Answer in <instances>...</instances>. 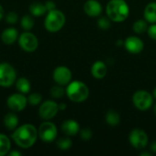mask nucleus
<instances>
[{
    "mask_svg": "<svg viewBox=\"0 0 156 156\" xmlns=\"http://www.w3.org/2000/svg\"><path fill=\"white\" fill-rule=\"evenodd\" d=\"M44 4H45L46 9H47V11H48V12L52 11V10H54V9H56V4H55V2H54V1H52V0H48V1H47V2H45Z\"/></svg>",
    "mask_w": 156,
    "mask_h": 156,
    "instance_id": "473e14b6",
    "label": "nucleus"
},
{
    "mask_svg": "<svg viewBox=\"0 0 156 156\" xmlns=\"http://www.w3.org/2000/svg\"><path fill=\"white\" fill-rule=\"evenodd\" d=\"M150 149H151L152 153H154V154H156V141L153 142V143L151 144V145H150Z\"/></svg>",
    "mask_w": 156,
    "mask_h": 156,
    "instance_id": "f704fd0d",
    "label": "nucleus"
},
{
    "mask_svg": "<svg viewBox=\"0 0 156 156\" xmlns=\"http://www.w3.org/2000/svg\"><path fill=\"white\" fill-rule=\"evenodd\" d=\"M133 103L138 110L147 111L154 103L153 94L144 90H137L133 96Z\"/></svg>",
    "mask_w": 156,
    "mask_h": 156,
    "instance_id": "0eeeda50",
    "label": "nucleus"
},
{
    "mask_svg": "<svg viewBox=\"0 0 156 156\" xmlns=\"http://www.w3.org/2000/svg\"><path fill=\"white\" fill-rule=\"evenodd\" d=\"M4 18L6 23H8L10 25H14L18 21V15L16 12L11 11V12H8L6 15H5Z\"/></svg>",
    "mask_w": 156,
    "mask_h": 156,
    "instance_id": "c756f323",
    "label": "nucleus"
},
{
    "mask_svg": "<svg viewBox=\"0 0 156 156\" xmlns=\"http://www.w3.org/2000/svg\"><path fill=\"white\" fill-rule=\"evenodd\" d=\"M90 71H91V75L93 76V78L97 80H101L107 74V66L103 61L97 60L93 63L90 69Z\"/></svg>",
    "mask_w": 156,
    "mask_h": 156,
    "instance_id": "f3484780",
    "label": "nucleus"
},
{
    "mask_svg": "<svg viewBox=\"0 0 156 156\" xmlns=\"http://www.w3.org/2000/svg\"><path fill=\"white\" fill-rule=\"evenodd\" d=\"M106 14L113 22H123L130 14V8L125 0H111L106 5Z\"/></svg>",
    "mask_w": 156,
    "mask_h": 156,
    "instance_id": "f03ea898",
    "label": "nucleus"
},
{
    "mask_svg": "<svg viewBox=\"0 0 156 156\" xmlns=\"http://www.w3.org/2000/svg\"><path fill=\"white\" fill-rule=\"evenodd\" d=\"M65 94H66V90L61 85L58 84L50 89V95L54 99H61Z\"/></svg>",
    "mask_w": 156,
    "mask_h": 156,
    "instance_id": "a878e982",
    "label": "nucleus"
},
{
    "mask_svg": "<svg viewBox=\"0 0 156 156\" xmlns=\"http://www.w3.org/2000/svg\"><path fill=\"white\" fill-rule=\"evenodd\" d=\"M72 79V73L70 69L66 66H58L53 71L54 81L61 86H67Z\"/></svg>",
    "mask_w": 156,
    "mask_h": 156,
    "instance_id": "f8f14e48",
    "label": "nucleus"
},
{
    "mask_svg": "<svg viewBox=\"0 0 156 156\" xmlns=\"http://www.w3.org/2000/svg\"><path fill=\"white\" fill-rule=\"evenodd\" d=\"M131 145L137 150H143L148 145V135L141 129H134L129 134Z\"/></svg>",
    "mask_w": 156,
    "mask_h": 156,
    "instance_id": "9d476101",
    "label": "nucleus"
},
{
    "mask_svg": "<svg viewBox=\"0 0 156 156\" xmlns=\"http://www.w3.org/2000/svg\"><path fill=\"white\" fill-rule=\"evenodd\" d=\"M66 108H67V104H66V103L61 102V103L58 104V109H59V111H64V110H66Z\"/></svg>",
    "mask_w": 156,
    "mask_h": 156,
    "instance_id": "e433bc0d",
    "label": "nucleus"
},
{
    "mask_svg": "<svg viewBox=\"0 0 156 156\" xmlns=\"http://www.w3.org/2000/svg\"><path fill=\"white\" fill-rule=\"evenodd\" d=\"M57 146L58 147L59 150L61 151H68L71 148L72 146V142L69 139V137H63L60 138L58 142H57Z\"/></svg>",
    "mask_w": 156,
    "mask_h": 156,
    "instance_id": "bb28decb",
    "label": "nucleus"
},
{
    "mask_svg": "<svg viewBox=\"0 0 156 156\" xmlns=\"http://www.w3.org/2000/svg\"><path fill=\"white\" fill-rule=\"evenodd\" d=\"M153 97H154V99H155L156 100V88H154V92H153Z\"/></svg>",
    "mask_w": 156,
    "mask_h": 156,
    "instance_id": "4c0bfd02",
    "label": "nucleus"
},
{
    "mask_svg": "<svg viewBox=\"0 0 156 156\" xmlns=\"http://www.w3.org/2000/svg\"><path fill=\"white\" fill-rule=\"evenodd\" d=\"M66 95L71 101L80 103L85 101L88 99L90 95V90L88 86L84 82L74 80L70 81L67 85Z\"/></svg>",
    "mask_w": 156,
    "mask_h": 156,
    "instance_id": "7ed1b4c3",
    "label": "nucleus"
},
{
    "mask_svg": "<svg viewBox=\"0 0 156 156\" xmlns=\"http://www.w3.org/2000/svg\"><path fill=\"white\" fill-rule=\"evenodd\" d=\"M111 24H112V20L107 16H100L98 18L97 21V25L101 29L103 30H107L111 27Z\"/></svg>",
    "mask_w": 156,
    "mask_h": 156,
    "instance_id": "c85d7f7f",
    "label": "nucleus"
},
{
    "mask_svg": "<svg viewBox=\"0 0 156 156\" xmlns=\"http://www.w3.org/2000/svg\"><path fill=\"white\" fill-rule=\"evenodd\" d=\"M80 138L84 141H89L92 137V132L89 128H84L80 131Z\"/></svg>",
    "mask_w": 156,
    "mask_h": 156,
    "instance_id": "7c9ffc66",
    "label": "nucleus"
},
{
    "mask_svg": "<svg viewBox=\"0 0 156 156\" xmlns=\"http://www.w3.org/2000/svg\"><path fill=\"white\" fill-rule=\"evenodd\" d=\"M37 132L39 139L47 144L54 142L58 136V129L56 125L49 121L43 122L39 125Z\"/></svg>",
    "mask_w": 156,
    "mask_h": 156,
    "instance_id": "423d86ee",
    "label": "nucleus"
},
{
    "mask_svg": "<svg viewBox=\"0 0 156 156\" xmlns=\"http://www.w3.org/2000/svg\"><path fill=\"white\" fill-rule=\"evenodd\" d=\"M16 80V71L15 68L6 62L0 63V86L4 88L11 87Z\"/></svg>",
    "mask_w": 156,
    "mask_h": 156,
    "instance_id": "39448f33",
    "label": "nucleus"
},
{
    "mask_svg": "<svg viewBox=\"0 0 156 156\" xmlns=\"http://www.w3.org/2000/svg\"><path fill=\"white\" fill-rule=\"evenodd\" d=\"M65 23H66V16L64 13L56 8L47 13L44 21V26L48 32L56 33L64 27Z\"/></svg>",
    "mask_w": 156,
    "mask_h": 156,
    "instance_id": "20e7f679",
    "label": "nucleus"
},
{
    "mask_svg": "<svg viewBox=\"0 0 156 156\" xmlns=\"http://www.w3.org/2000/svg\"><path fill=\"white\" fill-rule=\"evenodd\" d=\"M147 33H148V36H149L153 40H156V23L152 24L150 27H148Z\"/></svg>",
    "mask_w": 156,
    "mask_h": 156,
    "instance_id": "2f4dec72",
    "label": "nucleus"
},
{
    "mask_svg": "<svg viewBox=\"0 0 156 156\" xmlns=\"http://www.w3.org/2000/svg\"><path fill=\"white\" fill-rule=\"evenodd\" d=\"M18 45L26 52H34L38 47L37 37L29 31L21 33L18 37Z\"/></svg>",
    "mask_w": 156,
    "mask_h": 156,
    "instance_id": "6e6552de",
    "label": "nucleus"
},
{
    "mask_svg": "<svg viewBox=\"0 0 156 156\" xmlns=\"http://www.w3.org/2000/svg\"><path fill=\"white\" fill-rule=\"evenodd\" d=\"M19 37L18 31L16 28L10 27L5 28L1 33V40L5 45H12L16 41H17Z\"/></svg>",
    "mask_w": 156,
    "mask_h": 156,
    "instance_id": "dca6fc26",
    "label": "nucleus"
},
{
    "mask_svg": "<svg viewBox=\"0 0 156 156\" xmlns=\"http://www.w3.org/2000/svg\"><path fill=\"white\" fill-rule=\"evenodd\" d=\"M18 123H19L18 117L14 112H8V113H6L5 115V117H4V125L7 130L14 131L15 129L17 128Z\"/></svg>",
    "mask_w": 156,
    "mask_h": 156,
    "instance_id": "a211bd4d",
    "label": "nucleus"
},
{
    "mask_svg": "<svg viewBox=\"0 0 156 156\" xmlns=\"http://www.w3.org/2000/svg\"><path fill=\"white\" fill-rule=\"evenodd\" d=\"M27 98L23 93L11 94L6 100V105L12 112H21L27 105Z\"/></svg>",
    "mask_w": 156,
    "mask_h": 156,
    "instance_id": "9b49d317",
    "label": "nucleus"
},
{
    "mask_svg": "<svg viewBox=\"0 0 156 156\" xmlns=\"http://www.w3.org/2000/svg\"><path fill=\"white\" fill-rule=\"evenodd\" d=\"M20 26L25 31H30L34 27V19L29 15H25L20 20Z\"/></svg>",
    "mask_w": 156,
    "mask_h": 156,
    "instance_id": "393cba45",
    "label": "nucleus"
},
{
    "mask_svg": "<svg viewBox=\"0 0 156 156\" xmlns=\"http://www.w3.org/2000/svg\"><path fill=\"white\" fill-rule=\"evenodd\" d=\"M105 121L110 126H117L121 122L120 114L114 110H109L105 115Z\"/></svg>",
    "mask_w": 156,
    "mask_h": 156,
    "instance_id": "4be33fe9",
    "label": "nucleus"
},
{
    "mask_svg": "<svg viewBox=\"0 0 156 156\" xmlns=\"http://www.w3.org/2000/svg\"><path fill=\"white\" fill-rule=\"evenodd\" d=\"M29 12L32 16H37V17L42 16L46 13H48L45 4H43L41 2H33L29 5Z\"/></svg>",
    "mask_w": 156,
    "mask_h": 156,
    "instance_id": "aec40b11",
    "label": "nucleus"
},
{
    "mask_svg": "<svg viewBox=\"0 0 156 156\" xmlns=\"http://www.w3.org/2000/svg\"><path fill=\"white\" fill-rule=\"evenodd\" d=\"M83 10L90 17H98L102 12V5L97 0H87L84 3Z\"/></svg>",
    "mask_w": 156,
    "mask_h": 156,
    "instance_id": "4468645a",
    "label": "nucleus"
},
{
    "mask_svg": "<svg viewBox=\"0 0 156 156\" xmlns=\"http://www.w3.org/2000/svg\"><path fill=\"white\" fill-rule=\"evenodd\" d=\"M154 114H155V116H156V104H155V106H154Z\"/></svg>",
    "mask_w": 156,
    "mask_h": 156,
    "instance_id": "ea45409f",
    "label": "nucleus"
},
{
    "mask_svg": "<svg viewBox=\"0 0 156 156\" xmlns=\"http://www.w3.org/2000/svg\"><path fill=\"white\" fill-rule=\"evenodd\" d=\"M38 137L37 129L31 123H25L21 126H17L14 130L12 139L15 144L23 149H28L32 147Z\"/></svg>",
    "mask_w": 156,
    "mask_h": 156,
    "instance_id": "f257e3e1",
    "label": "nucleus"
},
{
    "mask_svg": "<svg viewBox=\"0 0 156 156\" xmlns=\"http://www.w3.org/2000/svg\"><path fill=\"white\" fill-rule=\"evenodd\" d=\"M133 29L136 34H144L148 29V22L145 19H138L133 23Z\"/></svg>",
    "mask_w": 156,
    "mask_h": 156,
    "instance_id": "b1692460",
    "label": "nucleus"
},
{
    "mask_svg": "<svg viewBox=\"0 0 156 156\" xmlns=\"http://www.w3.org/2000/svg\"><path fill=\"white\" fill-rule=\"evenodd\" d=\"M61 130H62V133L66 135V136H69V137H71V136H75L77 135L80 131V124L78 122L74 121V120H67L65 121L62 125H61Z\"/></svg>",
    "mask_w": 156,
    "mask_h": 156,
    "instance_id": "2eb2a0df",
    "label": "nucleus"
},
{
    "mask_svg": "<svg viewBox=\"0 0 156 156\" xmlns=\"http://www.w3.org/2000/svg\"><path fill=\"white\" fill-rule=\"evenodd\" d=\"M58 104L55 101L48 100L40 103L38 108V114L41 119L49 121L58 114Z\"/></svg>",
    "mask_w": 156,
    "mask_h": 156,
    "instance_id": "1a4fd4ad",
    "label": "nucleus"
},
{
    "mask_svg": "<svg viewBox=\"0 0 156 156\" xmlns=\"http://www.w3.org/2000/svg\"><path fill=\"white\" fill-rule=\"evenodd\" d=\"M123 47L128 52L132 54H139L143 51L144 44L140 37L135 36H131L124 40Z\"/></svg>",
    "mask_w": 156,
    "mask_h": 156,
    "instance_id": "ddd939ff",
    "label": "nucleus"
},
{
    "mask_svg": "<svg viewBox=\"0 0 156 156\" xmlns=\"http://www.w3.org/2000/svg\"><path fill=\"white\" fill-rule=\"evenodd\" d=\"M141 155H142V156H143V155L150 156V155H151V154H150L149 152H148V153H142V154H141Z\"/></svg>",
    "mask_w": 156,
    "mask_h": 156,
    "instance_id": "58836bf2",
    "label": "nucleus"
},
{
    "mask_svg": "<svg viewBox=\"0 0 156 156\" xmlns=\"http://www.w3.org/2000/svg\"><path fill=\"white\" fill-rule=\"evenodd\" d=\"M15 84H16V88L17 91L20 92V93L27 94L31 90V83H30V81L27 79L24 78V77L18 78L16 80Z\"/></svg>",
    "mask_w": 156,
    "mask_h": 156,
    "instance_id": "412c9836",
    "label": "nucleus"
},
{
    "mask_svg": "<svg viewBox=\"0 0 156 156\" xmlns=\"http://www.w3.org/2000/svg\"><path fill=\"white\" fill-rule=\"evenodd\" d=\"M5 17V10L4 7L0 5V20H2Z\"/></svg>",
    "mask_w": 156,
    "mask_h": 156,
    "instance_id": "c9c22d12",
    "label": "nucleus"
},
{
    "mask_svg": "<svg viewBox=\"0 0 156 156\" xmlns=\"http://www.w3.org/2000/svg\"><path fill=\"white\" fill-rule=\"evenodd\" d=\"M144 16L148 23H156V2H151L145 6Z\"/></svg>",
    "mask_w": 156,
    "mask_h": 156,
    "instance_id": "6ab92c4d",
    "label": "nucleus"
},
{
    "mask_svg": "<svg viewBox=\"0 0 156 156\" xmlns=\"http://www.w3.org/2000/svg\"><path fill=\"white\" fill-rule=\"evenodd\" d=\"M11 149V141L4 133H0V156L8 154Z\"/></svg>",
    "mask_w": 156,
    "mask_h": 156,
    "instance_id": "5701e85b",
    "label": "nucleus"
},
{
    "mask_svg": "<svg viewBox=\"0 0 156 156\" xmlns=\"http://www.w3.org/2000/svg\"><path fill=\"white\" fill-rule=\"evenodd\" d=\"M27 102L31 105V106H37L40 105V103L42 102V96L37 93V92H33L30 93L27 97Z\"/></svg>",
    "mask_w": 156,
    "mask_h": 156,
    "instance_id": "cd10ccee",
    "label": "nucleus"
},
{
    "mask_svg": "<svg viewBox=\"0 0 156 156\" xmlns=\"http://www.w3.org/2000/svg\"><path fill=\"white\" fill-rule=\"evenodd\" d=\"M9 156H21L22 154L18 151H9L8 154H7Z\"/></svg>",
    "mask_w": 156,
    "mask_h": 156,
    "instance_id": "72a5a7b5",
    "label": "nucleus"
}]
</instances>
